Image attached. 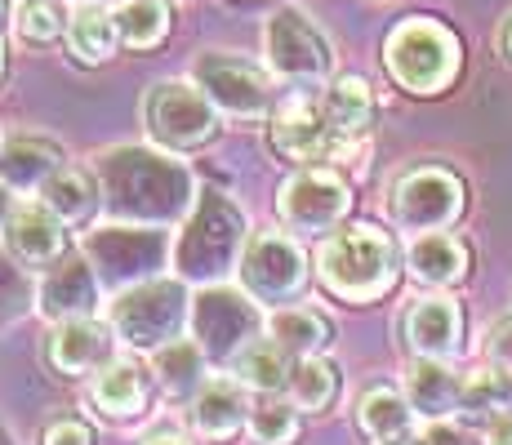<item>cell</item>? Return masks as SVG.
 Instances as JSON below:
<instances>
[{"label":"cell","instance_id":"obj_37","mask_svg":"<svg viewBox=\"0 0 512 445\" xmlns=\"http://www.w3.org/2000/svg\"><path fill=\"white\" fill-rule=\"evenodd\" d=\"M486 356L499 365V370H512V316H504V321L490 325V334H486Z\"/></svg>","mask_w":512,"mask_h":445},{"label":"cell","instance_id":"obj_34","mask_svg":"<svg viewBox=\"0 0 512 445\" xmlns=\"http://www.w3.org/2000/svg\"><path fill=\"white\" fill-rule=\"evenodd\" d=\"M67 23H72V18L63 14V5H58V0H18V9H14L18 36H23V41H32V45L58 41V36L67 32Z\"/></svg>","mask_w":512,"mask_h":445},{"label":"cell","instance_id":"obj_1","mask_svg":"<svg viewBox=\"0 0 512 445\" xmlns=\"http://www.w3.org/2000/svg\"><path fill=\"white\" fill-rule=\"evenodd\" d=\"M94 178L107 219L116 223L165 227L183 219L196 201L192 170L174 152H152V147H112L94 156Z\"/></svg>","mask_w":512,"mask_h":445},{"label":"cell","instance_id":"obj_10","mask_svg":"<svg viewBox=\"0 0 512 445\" xmlns=\"http://www.w3.org/2000/svg\"><path fill=\"white\" fill-rule=\"evenodd\" d=\"M236 281L254 303H285L308 281V259L290 232H254L236 263Z\"/></svg>","mask_w":512,"mask_h":445},{"label":"cell","instance_id":"obj_38","mask_svg":"<svg viewBox=\"0 0 512 445\" xmlns=\"http://www.w3.org/2000/svg\"><path fill=\"white\" fill-rule=\"evenodd\" d=\"M41 445H94V437H90V428H85L81 419H54L45 428Z\"/></svg>","mask_w":512,"mask_h":445},{"label":"cell","instance_id":"obj_39","mask_svg":"<svg viewBox=\"0 0 512 445\" xmlns=\"http://www.w3.org/2000/svg\"><path fill=\"white\" fill-rule=\"evenodd\" d=\"M423 445H477V441H472L464 428H450L446 419H437L428 428V437H423Z\"/></svg>","mask_w":512,"mask_h":445},{"label":"cell","instance_id":"obj_14","mask_svg":"<svg viewBox=\"0 0 512 445\" xmlns=\"http://www.w3.org/2000/svg\"><path fill=\"white\" fill-rule=\"evenodd\" d=\"M334 143H339V134L326 116V103L312 98L308 89L290 94L272 116V147L290 161H321V156H330Z\"/></svg>","mask_w":512,"mask_h":445},{"label":"cell","instance_id":"obj_27","mask_svg":"<svg viewBox=\"0 0 512 445\" xmlns=\"http://www.w3.org/2000/svg\"><path fill=\"white\" fill-rule=\"evenodd\" d=\"M67 45H72V54L81 58V63H107V58L116 54V45H121V32H116V9L107 5H81L72 14V23H67Z\"/></svg>","mask_w":512,"mask_h":445},{"label":"cell","instance_id":"obj_32","mask_svg":"<svg viewBox=\"0 0 512 445\" xmlns=\"http://www.w3.org/2000/svg\"><path fill=\"white\" fill-rule=\"evenodd\" d=\"M334 388H339V374L326 356H299L290 370V383H285V397H290L299 410L321 414L334 401Z\"/></svg>","mask_w":512,"mask_h":445},{"label":"cell","instance_id":"obj_5","mask_svg":"<svg viewBox=\"0 0 512 445\" xmlns=\"http://www.w3.org/2000/svg\"><path fill=\"white\" fill-rule=\"evenodd\" d=\"M383 63L410 94H441L459 76V41L437 18H406L383 41Z\"/></svg>","mask_w":512,"mask_h":445},{"label":"cell","instance_id":"obj_16","mask_svg":"<svg viewBox=\"0 0 512 445\" xmlns=\"http://www.w3.org/2000/svg\"><path fill=\"white\" fill-rule=\"evenodd\" d=\"M98 294H103V281H98L90 259H76V254H63L49 272L36 281V308L49 321H72V316H94Z\"/></svg>","mask_w":512,"mask_h":445},{"label":"cell","instance_id":"obj_23","mask_svg":"<svg viewBox=\"0 0 512 445\" xmlns=\"http://www.w3.org/2000/svg\"><path fill=\"white\" fill-rule=\"evenodd\" d=\"M147 383H152V374L139 361H107L94 379L90 401L112 419H130L147 405Z\"/></svg>","mask_w":512,"mask_h":445},{"label":"cell","instance_id":"obj_47","mask_svg":"<svg viewBox=\"0 0 512 445\" xmlns=\"http://www.w3.org/2000/svg\"><path fill=\"white\" fill-rule=\"evenodd\" d=\"M0 23H5V0H0Z\"/></svg>","mask_w":512,"mask_h":445},{"label":"cell","instance_id":"obj_24","mask_svg":"<svg viewBox=\"0 0 512 445\" xmlns=\"http://www.w3.org/2000/svg\"><path fill=\"white\" fill-rule=\"evenodd\" d=\"M415 405H410L406 392H397V388H370L366 397H361L357 405V423H361V432H366L370 441H397V437H415Z\"/></svg>","mask_w":512,"mask_h":445},{"label":"cell","instance_id":"obj_2","mask_svg":"<svg viewBox=\"0 0 512 445\" xmlns=\"http://www.w3.org/2000/svg\"><path fill=\"white\" fill-rule=\"evenodd\" d=\"M250 241L245 232V214L219 187L196 192L192 210L183 214V232L170 250V267L187 285H219L223 276L236 272L241 250Z\"/></svg>","mask_w":512,"mask_h":445},{"label":"cell","instance_id":"obj_25","mask_svg":"<svg viewBox=\"0 0 512 445\" xmlns=\"http://www.w3.org/2000/svg\"><path fill=\"white\" fill-rule=\"evenodd\" d=\"M268 339L281 343L285 352L299 361V356H321L334 343V330L321 312L312 308H277L268 316Z\"/></svg>","mask_w":512,"mask_h":445},{"label":"cell","instance_id":"obj_8","mask_svg":"<svg viewBox=\"0 0 512 445\" xmlns=\"http://www.w3.org/2000/svg\"><path fill=\"white\" fill-rule=\"evenodd\" d=\"M90 263L98 272V281L103 285H116V290H125V285L134 281H147V276H156L165 263H170V236L161 232V227H147V223H107L98 227L90 236Z\"/></svg>","mask_w":512,"mask_h":445},{"label":"cell","instance_id":"obj_43","mask_svg":"<svg viewBox=\"0 0 512 445\" xmlns=\"http://www.w3.org/2000/svg\"><path fill=\"white\" fill-rule=\"evenodd\" d=\"M147 445H187V441H183V437H170V432H165V437H152Z\"/></svg>","mask_w":512,"mask_h":445},{"label":"cell","instance_id":"obj_42","mask_svg":"<svg viewBox=\"0 0 512 445\" xmlns=\"http://www.w3.org/2000/svg\"><path fill=\"white\" fill-rule=\"evenodd\" d=\"M374 445H423V437L415 432V437H397V441H374Z\"/></svg>","mask_w":512,"mask_h":445},{"label":"cell","instance_id":"obj_4","mask_svg":"<svg viewBox=\"0 0 512 445\" xmlns=\"http://www.w3.org/2000/svg\"><path fill=\"white\" fill-rule=\"evenodd\" d=\"M321 285L348 303H370L397 281V245L379 227H343L321 245Z\"/></svg>","mask_w":512,"mask_h":445},{"label":"cell","instance_id":"obj_12","mask_svg":"<svg viewBox=\"0 0 512 445\" xmlns=\"http://www.w3.org/2000/svg\"><path fill=\"white\" fill-rule=\"evenodd\" d=\"M464 214V183L441 165H419L392 187V223L401 232H446Z\"/></svg>","mask_w":512,"mask_h":445},{"label":"cell","instance_id":"obj_45","mask_svg":"<svg viewBox=\"0 0 512 445\" xmlns=\"http://www.w3.org/2000/svg\"><path fill=\"white\" fill-rule=\"evenodd\" d=\"M0 76H5V45H0Z\"/></svg>","mask_w":512,"mask_h":445},{"label":"cell","instance_id":"obj_33","mask_svg":"<svg viewBox=\"0 0 512 445\" xmlns=\"http://www.w3.org/2000/svg\"><path fill=\"white\" fill-rule=\"evenodd\" d=\"M250 437L259 445H290L294 437H299V405H294L290 397H277V392H268L259 405L250 410Z\"/></svg>","mask_w":512,"mask_h":445},{"label":"cell","instance_id":"obj_36","mask_svg":"<svg viewBox=\"0 0 512 445\" xmlns=\"http://www.w3.org/2000/svg\"><path fill=\"white\" fill-rule=\"evenodd\" d=\"M459 410H468V414H499V410H512V405H508V370L490 365V370L464 374V405H459Z\"/></svg>","mask_w":512,"mask_h":445},{"label":"cell","instance_id":"obj_7","mask_svg":"<svg viewBox=\"0 0 512 445\" xmlns=\"http://www.w3.org/2000/svg\"><path fill=\"white\" fill-rule=\"evenodd\" d=\"M263 303H254L245 290H223L210 285L192 299V339L201 343V352L210 361H236L254 339L268 334V316L259 312Z\"/></svg>","mask_w":512,"mask_h":445},{"label":"cell","instance_id":"obj_26","mask_svg":"<svg viewBox=\"0 0 512 445\" xmlns=\"http://www.w3.org/2000/svg\"><path fill=\"white\" fill-rule=\"evenodd\" d=\"M205 361H210V356L201 352L196 339H174V343H165V348H156L152 370L174 401H192V392L205 383Z\"/></svg>","mask_w":512,"mask_h":445},{"label":"cell","instance_id":"obj_30","mask_svg":"<svg viewBox=\"0 0 512 445\" xmlns=\"http://www.w3.org/2000/svg\"><path fill=\"white\" fill-rule=\"evenodd\" d=\"M321 103H326V116H330V125L339 138H361L370 130L374 94L361 76H334Z\"/></svg>","mask_w":512,"mask_h":445},{"label":"cell","instance_id":"obj_31","mask_svg":"<svg viewBox=\"0 0 512 445\" xmlns=\"http://www.w3.org/2000/svg\"><path fill=\"white\" fill-rule=\"evenodd\" d=\"M170 23V0H121L116 5V32H121V45L130 49H156L170 36Z\"/></svg>","mask_w":512,"mask_h":445},{"label":"cell","instance_id":"obj_11","mask_svg":"<svg viewBox=\"0 0 512 445\" xmlns=\"http://www.w3.org/2000/svg\"><path fill=\"white\" fill-rule=\"evenodd\" d=\"M196 85L210 94V103L228 116H241V121H259V116L272 112L277 103V89H272V76L263 72L250 58L223 54V49H210V54L196 58L192 67Z\"/></svg>","mask_w":512,"mask_h":445},{"label":"cell","instance_id":"obj_20","mask_svg":"<svg viewBox=\"0 0 512 445\" xmlns=\"http://www.w3.org/2000/svg\"><path fill=\"white\" fill-rule=\"evenodd\" d=\"M406 397L419 419H450L464 405V374H455L441 356H415L406 370Z\"/></svg>","mask_w":512,"mask_h":445},{"label":"cell","instance_id":"obj_6","mask_svg":"<svg viewBox=\"0 0 512 445\" xmlns=\"http://www.w3.org/2000/svg\"><path fill=\"white\" fill-rule=\"evenodd\" d=\"M143 125L165 152H192L219 134V107L196 81H156L143 94Z\"/></svg>","mask_w":512,"mask_h":445},{"label":"cell","instance_id":"obj_28","mask_svg":"<svg viewBox=\"0 0 512 445\" xmlns=\"http://www.w3.org/2000/svg\"><path fill=\"white\" fill-rule=\"evenodd\" d=\"M41 201H45L49 210H54L67 227H72V223H90L94 210H103V192H98V178L81 174V170H67V165L41 187Z\"/></svg>","mask_w":512,"mask_h":445},{"label":"cell","instance_id":"obj_41","mask_svg":"<svg viewBox=\"0 0 512 445\" xmlns=\"http://www.w3.org/2000/svg\"><path fill=\"white\" fill-rule=\"evenodd\" d=\"M14 210H18V205H14V187L0 183V232H5V223L14 219Z\"/></svg>","mask_w":512,"mask_h":445},{"label":"cell","instance_id":"obj_40","mask_svg":"<svg viewBox=\"0 0 512 445\" xmlns=\"http://www.w3.org/2000/svg\"><path fill=\"white\" fill-rule=\"evenodd\" d=\"M486 445H512V414H508V410L490 414V428H486Z\"/></svg>","mask_w":512,"mask_h":445},{"label":"cell","instance_id":"obj_46","mask_svg":"<svg viewBox=\"0 0 512 445\" xmlns=\"http://www.w3.org/2000/svg\"><path fill=\"white\" fill-rule=\"evenodd\" d=\"M508 405H512V370H508Z\"/></svg>","mask_w":512,"mask_h":445},{"label":"cell","instance_id":"obj_15","mask_svg":"<svg viewBox=\"0 0 512 445\" xmlns=\"http://www.w3.org/2000/svg\"><path fill=\"white\" fill-rule=\"evenodd\" d=\"M116 352V330L94 316H72V321H54L45 339V365L63 379H81L90 370H103Z\"/></svg>","mask_w":512,"mask_h":445},{"label":"cell","instance_id":"obj_29","mask_svg":"<svg viewBox=\"0 0 512 445\" xmlns=\"http://www.w3.org/2000/svg\"><path fill=\"white\" fill-rule=\"evenodd\" d=\"M290 370H294V356L281 348V343H272L268 334L263 339H254L250 348L232 361V379H241L245 388L254 392H285V383H290Z\"/></svg>","mask_w":512,"mask_h":445},{"label":"cell","instance_id":"obj_35","mask_svg":"<svg viewBox=\"0 0 512 445\" xmlns=\"http://www.w3.org/2000/svg\"><path fill=\"white\" fill-rule=\"evenodd\" d=\"M32 303H36V285L27 276V267L9 250H0V325H14L18 316H27Z\"/></svg>","mask_w":512,"mask_h":445},{"label":"cell","instance_id":"obj_21","mask_svg":"<svg viewBox=\"0 0 512 445\" xmlns=\"http://www.w3.org/2000/svg\"><path fill=\"white\" fill-rule=\"evenodd\" d=\"M58 170H63V147L49 138H9L0 147V183L14 192H41Z\"/></svg>","mask_w":512,"mask_h":445},{"label":"cell","instance_id":"obj_19","mask_svg":"<svg viewBox=\"0 0 512 445\" xmlns=\"http://www.w3.org/2000/svg\"><path fill=\"white\" fill-rule=\"evenodd\" d=\"M187 419L205 441H232L250 423V401H245L241 379H205L187 401Z\"/></svg>","mask_w":512,"mask_h":445},{"label":"cell","instance_id":"obj_9","mask_svg":"<svg viewBox=\"0 0 512 445\" xmlns=\"http://www.w3.org/2000/svg\"><path fill=\"white\" fill-rule=\"evenodd\" d=\"M263 49H268L272 76H281V81H290V85H303V89L321 85L334 67V49L326 41V32L294 5H281L277 14L268 18V27H263Z\"/></svg>","mask_w":512,"mask_h":445},{"label":"cell","instance_id":"obj_22","mask_svg":"<svg viewBox=\"0 0 512 445\" xmlns=\"http://www.w3.org/2000/svg\"><path fill=\"white\" fill-rule=\"evenodd\" d=\"M468 245L450 232H423L410 241L406 267L423 285H459L468 276Z\"/></svg>","mask_w":512,"mask_h":445},{"label":"cell","instance_id":"obj_13","mask_svg":"<svg viewBox=\"0 0 512 445\" xmlns=\"http://www.w3.org/2000/svg\"><path fill=\"white\" fill-rule=\"evenodd\" d=\"M277 210L281 223L290 232H334L352 210V187L343 174L326 170V165H312V170H299L290 183L281 187L277 196Z\"/></svg>","mask_w":512,"mask_h":445},{"label":"cell","instance_id":"obj_44","mask_svg":"<svg viewBox=\"0 0 512 445\" xmlns=\"http://www.w3.org/2000/svg\"><path fill=\"white\" fill-rule=\"evenodd\" d=\"M504 45H508V54H512V23H508V32H504Z\"/></svg>","mask_w":512,"mask_h":445},{"label":"cell","instance_id":"obj_3","mask_svg":"<svg viewBox=\"0 0 512 445\" xmlns=\"http://www.w3.org/2000/svg\"><path fill=\"white\" fill-rule=\"evenodd\" d=\"M107 325L116 330V339L130 348L156 352L165 343L183 339V330L192 325V294L179 272L174 276H147L125 290H116L112 308H107Z\"/></svg>","mask_w":512,"mask_h":445},{"label":"cell","instance_id":"obj_17","mask_svg":"<svg viewBox=\"0 0 512 445\" xmlns=\"http://www.w3.org/2000/svg\"><path fill=\"white\" fill-rule=\"evenodd\" d=\"M0 236H5V250L23 267H54L67 254V223L45 201L14 210V219L5 223Z\"/></svg>","mask_w":512,"mask_h":445},{"label":"cell","instance_id":"obj_18","mask_svg":"<svg viewBox=\"0 0 512 445\" xmlns=\"http://www.w3.org/2000/svg\"><path fill=\"white\" fill-rule=\"evenodd\" d=\"M406 343L415 356H455L459 352V339H464V312H459L455 299L446 294H428V299H415L406 308Z\"/></svg>","mask_w":512,"mask_h":445}]
</instances>
